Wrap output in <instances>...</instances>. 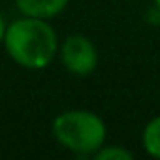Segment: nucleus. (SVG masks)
Returning <instances> with one entry per match:
<instances>
[{"label":"nucleus","instance_id":"nucleus-1","mask_svg":"<svg viewBox=\"0 0 160 160\" xmlns=\"http://www.w3.org/2000/svg\"><path fill=\"white\" fill-rule=\"evenodd\" d=\"M2 43L8 57L27 70H43L58 55V38L47 19L28 15L13 19Z\"/></svg>","mask_w":160,"mask_h":160},{"label":"nucleus","instance_id":"nucleus-2","mask_svg":"<svg viewBox=\"0 0 160 160\" xmlns=\"http://www.w3.org/2000/svg\"><path fill=\"white\" fill-rule=\"evenodd\" d=\"M55 139L75 154H94L108 138V126L100 115L89 109H68L53 119Z\"/></svg>","mask_w":160,"mask_h":160},{"label":"nucleus","instance_id":"nucleus-3","mask_svg":"<svg viewBox=\"0 0 160 160\" xmlns=\"http://www.w3.org/2000/svg\"><path fill=\"white\" fill-rule=\"evenodd\" d=\"M58 55L62 66L79 77L91 75L98 66V51L96 45L83 34H70L64 38L62 45H58Z\"/></svg>","mask_w":160,"mask_h":160},{"label":"nucleus","instance_id":"nucleus-4","mask_svg":"<svg viewBox=\"0 0 160 160\" xmlns=\"http://www.w3.org/2000/svg\"><path fill=\"white\" fill-rule=\"evenodd\" d=\"M15 8L19 10L21 15L28 17H38V19H53L60 15L70 0H13Z\"/></svg>","mask_w":160,"mask_h":160},{"label":"nucleus","instance_id":"nucleus-5","mask_svg":"<svg viewBox=\"0 0 160 160\" xmlns=\"http://www.w3.org/2000/svg\"><path fill=\"white\" fill-rule=\"evenodd\" d=\"M141 143L149 156L160 160V115H156L145 124L141 134Z\"/></svg>","mask_w":160,"mask_h":160},{"label":"nucleus","instance_id":"nucleus-6","mask_svg":"<svg viewBox=\"0 0 160 160\" xmlns=\"http://www.w3.org/2000/svg\"><path fill=\"white\" fill-rule=\"evenodd\" d=\"M96 160H132V152L119 145H102L94 154Z\"/></svg>","mask_w":160,"mask_h":160},{"label":"nucleus","instance_id":"nucleus-7","mask_svg":"<svg viewBox=\"0 0 160 160\" xmlns=\"http://www.w3.org/2000/svg\"><path fill=\"white\" fill-rule=\"evenodd\" d=\"M6 28H8V23H6L4 15L0 13V43L4 42V36H6Z\"/></svg>","mask_w":160,"mask_h":160},{"label":"nucleus","instance_id":"nucleus-8","mask_svg":"<svg viewBox=\"0 0 160 160\" xmlns=\"http://www.w3.org/2000/svg\"><path fill=\"white\" fill-rule=\"evenodd\" d=\"M152 2H154V8H158V10H160V0H152Z\"/></svg>","mask_w":160,"mask_h":160}]
</instances>
